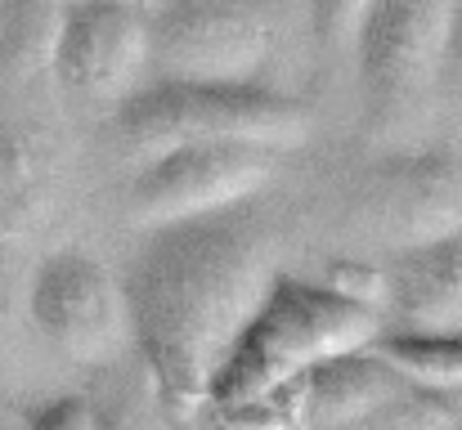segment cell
<instances>
[{
	"mask_svg": "<svg viewBox=\"0 0 462 430\" xmlns=\"http://www.w3.org/2000/svg\"><path fill=\"white\" fill-rule=\"evenodd\" d=\"M270 279V238L243 206L144 229L117 283L131 341L171 422H193L207 408V390Z\"/></svg>",
	"mask_w": 462,
	"mask_h": 430,
	"instance_id": "6da1fadb",
	"label": "cell"
},
{
	"mask_svg": "<svg viewBox=\"0 0 462 430\" xmlns=\"http://www.w3.org/2000/svg\"><path fill=\"white\" fill-rule=\"evenodd\" d=\"M382 332L386 318L373 300L350 296L328 279L314 283L301 274L274 270L261 305L243 323L234 350L225 354L207 390V408L216 417L238 413L323 359L368 350Z\"/></svg>",
	"mask_w": 462,
	"mask_h": 430,
	"instance_id": "7a4b0ae2",
	"label": "cell"
},
{
	"mask_svg": "<svg viewBox=\"0 0 462 430\" xmlns=\"http://www.w3.org/2000/svg\"><path fill=\"white\" fill-rule=\"evenodd\" d=\"M113 126L144 157L171 143H256L270 152H292L310 140L306 104L261 81L157 77L117 99Z\"/></svg>",
	"mask_w": 462,
	"mask_h": 430,
	"instance_id": "3957f363",
	"label": "cell"
},
{
	"mask_svg": "<svg viewBox=\"0 0 462 430\" xmlns=\"http://www.w3.org/2000/svg\"><path fill=\"white\" fill-rule=\"evenodd\" d=\"M454 0H373L359 23L355 59L377 131L409 122L440 86V54Z\"/></svg>",
	"mask_w": 462,
	"mask_h": 430,
	"instance_id": "277c9868",
	"label": "cell"
},
{
	"mask_svg": "<svg viewBox=\"0 0 462 430\" xmlns=\"http://www.w3.org/2000/svg\"><path fill=\"white\" fill-rule=\"evenodd\" d=\"M279 152L256 143H171L144 161L131 188V224L162 229L247 206L274 179Z\"/></svg>",
	"mask_w": 462,
	"mask_h": 430,
	"instance_id": "5b68a950",
	"label": "cell"
},
{
	"mask_svg": "<svg viewBox=\"0 0 462 430\" xmlns=\"http://www.w3.org/2000/svg\"><path fill=\"white\" fill-rule=\"evenodd\" d=\"M274 54L265 0H166L149 18V63L184 81H256Z\"/></svg>",
	"mask_w": 462,
	"mask_h": 430,
	"instance_id": "8992f818",
	"label": "cell"
},
{
	"mask_svg": "<svg viewBox=\"0 0 462 430\" xmlns=\"http://www.w3.org/2000/svg\"><path fill=\"white\" fill-rule=\"evenodd\" d=\"M45 63L68 95L117 104L149 68V18L135 0H68L50 14Z\"/></svg>",
	"mask_w": 462,
	"mask_h": 430,
	"instance_id": "52a82bcc",
	"label": "cell"
},
{
	"mask_svg": "<svg viewBox=\"0 0 462 430\" xmlns=\"http://www.w3.org/2000/svg\"><path fill=\"white\" fill-rule=\"evenodd\" d=\"M27 314L72 363H108L131 341L122 283L81 247H59L32 270Z\"/></svg>",
	"mask_w": 462,
	"mask_h": 430,
	"instance_id": "ba28073f",
	"label": "cell"
},
{
	"mask_svg": "<svg viewBox=\"0 0 462 430\" xmlns=\"http://www.w3.org/2000/svg\"><path fill=\"white\" fill-rule=\"evenodd\" d=\"M364 224L395 242H431L462 229V143L386 152L359 175Z\"/></svg>",
	"mask_w": 462,
	"mask_h": 430,
	"instance_id": "9c48e42d",
	"label": "cell"
},
{
	"mask_svg": "<svg viewBox=\"0 0 462 430\" xmlns=\"http://www.w3.org/2000/svg\"><path fill=\"white\" fill-rule=\"evenodd\" d=\"M413 390L400 372H391L373 345L368 350H350L337 359H323L306 368L301 377L283 381L279 390L261 395L256 404L225 413V430H332L341 422H355L382 404H391L395 395Z\"/></svg>",
	"mask_w": 462,
	"mask_h": 430,
	"instance_id": "30bf717a",
	"label": "cell"
},
{
	"mask_svg": "<svg viewBox=\"0 0 462 430\" xmlns=\"http://www.w3.org/2000/svg\"><path fill=\"white\" fill-rule=\"evenodd\" d=\"M382 318L391 332H462V229L395 252L382 270Z\"/></svg>",
	"mask_w": 462,
	"mask_h": 430,
	"instance_id": "8fae6325",
	"label": "cell"
},
{
	"mask_svg": "<svg viewBox=\"0 0 462 430\" xmlns=\"http://www.w3.org/2000/svg\"><path fill=\"white\" fill-rule=\"evenodd\" d=\"M373 354L418 390H462V332H382Z\"/></svg>",
	"mask_w": 462,
	"mask_h": 430,
	"instance_id": "7c38bea8",
	"label": "cell"
},
{
	"mask_svg": "<svg viewBox=\"0 0 462 430\" xmlns=\"http://www.w3.org/2000/svg\"><path fill=\"white\" fill-rule=\"evenodd\" d=\"M332 430H458L454 426V408L436 395V390H404L395 395L391 404L355 417V422H341Z\"/></svg>",
	"mask_w": 462,
	"mask_h": 430,
	"instance_id": "4fadbf2b",
	"label": "cell"
},
{
	"mask_svg": "<svg viewBox=\"0 0 462 430\" xmlns=\"http://www.w3.org/2000/svg\"><path fill=\"white\" fill-rule=\"evenodd\" d=\"M368 9H373V0H314V5H310V18H314L319 45L332 50V54H337V50H350Z\"/></svg>",
	"mask_w": 462,
	"mask_h": 430,
	"instance_id": "5bb4252c",
	"label": "cell"
},
{
	"mask_svg": "<svg viewBox=\"0 0 462 430\" xmlns=\"http://www.w3.org/2000/svg\"><path fill=\"white\" fill-rule=\"evenodd\" d=\"M27 430H99V413L86 395H54L41 408H32Z\"/></svg>",
	"mask_w": 462,
	"mask_h": 430,
	"instance_id": "9a60e30c",
	"label": "cell"
},
{
	"mask_svg": "<svg viewBox=\"0 0 462 430\" xmlns=\"http://www.w3.org/2000/svg\"><path fill=\"white\" fill-rule=\"evenodd\" d=\"M440 86L462 104V0H454V9H449L445 54H440Z\"/></svg>",
	"mask_w": 462,
	"mask_h": 430,
	"instance_id": "2e32d148",
	"label": "cell"
},
{
	"mask_svg": "<svg viewBox=\"0 0 462 430\" xmlns=\"http://www.w3.org/2000/svg\"><path fill=\"white\" fill-rule=\"evenodd\" d=\"M41 5H45V9L54 14V9H59V5H68V0H41Z\"/></svg>",
	"mask_w": 462,
	"mask_h": 430,
	"instance_id": "e0dca14e",
	"label": "cell"
},
{
	"mask_svg": "<svg viewBox=\"0 0 462 430\" xmlns=\"http://www.w3.org/2000/svg\"><path fill=\"white\" fill-rule=\"evenodd\" d=\"M0 430H14V426H9V422H0Z\"/></svg>",
	"mask_w": 462,
	"mask_h": 430,
	"instance_id": "ac0fdd59",
	"label": "cell"
},
{
	"mask_svg": "<svg viewBox=\"0 0 462 430\" xmlns=\"http://www.w3.org/2000/svg\"><path fill=\"white\" fill-rule=\"evenodd\" d=\"M0 5H5V0H0Z\"/></svg>",
	"mask_w": 462,
	"mask_h": 430,
	"instance_id": "d6986e66",
	"label": "cell"
}]
</instances>
